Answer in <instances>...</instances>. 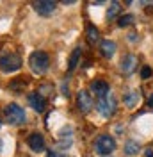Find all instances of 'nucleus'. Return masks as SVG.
Instances as JSON below:
<instances>
[{"label": "nucleus", "instance_id": "f257e3e1", "mask_svg": "<svg viewBox=\"0 0 153 157\" xmlns=\"http://www.w3.org/2000/svg\"><path fill=\"white\" fill-rule=\"evenodd\" d=\"M29 66L36 75L45 73L48 70V66H50V57H48V54L47 52H41V50L32 52L30 57H29Z\"/></svg>", "mask_w": 153, "mask_h": 157}, {"label": "nucleus", "instance_id": "f03ea898", "mask_svg": "<svg viewBox=\"0 0 153 157\" xmlns=\"http://www.w3.org/2000/svg\"><path fill=\"white\" fill-rule=\"evenodd\" d=\"M4 114H6L7 123H11V125H21L27 120L25 109L21 105H18V104H7L6 109H4Z\"/></svg>", "mask_w": 153, "mask_h": 157}, {"label": "nucleus", "instance_id": "7ed1b4c3", "mask_svg": "<svg viewBox=\"0 0 153 157\" xmlns=\"http://www.w3.org/2000/svg\"><path fill=\"white\" fill-rule=\"evenodd\" d=\"M20 66H21V57H20L18 54H14V52H4L0 56V70L4 73H13V71L20 70Z\"/></svg>", "mask_w": 153, "mask_h": 157}, {"label": "nucleus", "instance_id": "20e7f679", "mask_svg": "<svg viewBox=\"0 0 153 157\" xmlns=\"http://www.w3.org/2000/svg\"><path fill=\"white\" fill-rule=\"evenodd\" d=\"M114 150H116V141H114L112 136L102 134V136L96 137V141H95V152L96 154H100V155H103V157H109Z\"/></svg>", "mask_w": 153, "mask_h": 157}, {"label": "nucleus", "instance_id": "39448f33", "mask_svg": "<svg viewBox=\"0 0 153 157\" xmlns=\"http://www.w3.org/2000/svg\"><path fill=\"white\" fill-rule=\"evenodd\" d=\"M116 109H118V102H116V98L112 95L98 98V102H96V111L103 118H112L116 113Z\"/></svg>", "mask_w": 153, "mask_h": 157}, {"label": "nucleus", "instance_id": "423d86ee", "mask_svg": "<svg viewBox=\"0 0 153 157\" xmlns=\"http://www.w3.org/2000/svg\"><path fill=\"white\" fill-rule=\"evenodd\" d=\"M34 11L38 13L39 16H52L55 13V7L57 4L55 2H50V0H39V2H34L32 4Z\"/></svg>", "mask_w": 153, "mask_h": 157}, {"label": "nucleus", "instance_id": "0eeeda50", "mask_svg": "<svg viewBox=\"0 0 153 157\" xmlns=\"http://www.w3.org/2000/svg\"><path fill=\"white\" fill-rule=\"evenodd\" d=\"M76 105L80 109V113H89L93 105H95V102H93V97H91V93L89 91H78V95H76Z\"/></svg>", "mask_w": 153, "mask_h": 157}, {"label": "nucleus", "instance_id": "6e6552de", "mask_svg": "<svg viewBox=\"0 0 153 157\" xmlns=\"http://www.w3.org/2000/svg\"><path fill=\"white\" fill-rule=\"evenodd\" d=\"M89 89H91V93H95V97H98V98H103V97H107V95H110V86H109V82L102 80V78L93 80V82L89 84Z\"/></svg>", "mask_w": 153, "mask_h": 157}, {"label": "nucleus", "instance_id": "1a4fd4ad", "mask_svg": "<svg viewBox=\"0 0 153 157\" xmlns=\"http://www.w3.org/2000/svg\"><path fill=\"white\" fill-rule=\"evenodd\" d=\"M29 104H30V107L34 109L36 113H43L45 107H47V98L43 97L39 91H34V93H30L29 95Z\"/></svg>", "mask_w": 153, "mask_h": 157}, {"label": "nucleus", "instance_id": "9d476101", "mask_svg": "<svg viewBox=\"0 0 153 157\" xmlns=\"http://www.w3.org/2000/svg\"><path fill=\"white\" fill-rule=\"evenodd\" d=\"M27 145L30 147L32 152H43V150H45V137L41 136L39 132H34V134H30L29 136Z\"/></svg>", "mask_w": 153, "mask_h": 157}, {"label": "nucleus", "instance_id": "9b49d317", "mask_svg": "<svg viewBox=\"0 0 153 157\" xmlns=\"http://www.w3.org/2000/svg\"><path fill=\"white\" fill-rule=\"evenodd\" d=\"M119 68H121L123 73H132L137 68V57H135L134 54H126L121 59V63H119Z\"/></svg>", "mask_w": 153, "mask_h": 157}, {"label": "nucleus", "instance_id": "f8f14e48", "mask_svg": "<svg viewBox=\"0 0 153 157\" xmlns=\"http://www.w3.org/2000/svg\"><path fill=\"white\" fill-rule=\"evenodd\" d=\"M116 50H118V47H116V43L112 41V39H103V41L100 43V52H102V56L107 57V59L114 57Z\"/></svg>", "mask_w": 153, "mask_h": 157}, {"label": "nucleus", "instance_id": "ddd939ff", "mask_svg": "<svg viewBox=\"0 0 153 157\" xmlns=\"http://www.w3.org/2000/svg\"><path fill=\"white\" fill-rule=\"evenodd\" d=\"M139 100H141V93H139V91H128V93H126V95H125L123 97V102H125V105H126V107H135V105H137V104H139Z\"/></svg>", "mask_w": 153, "mask_h": 157}, {"label": "nucleus", "instance_id": "4468645a", "mask_svg": "<svg viewBox=\"0 0 153 157\" xmlns=\"http://www.w3.org/2000/svg\"><path fill=\"white\" fill-rule=\"evenodd\" d=\"M123 152H125V155L134 157V155H137V154L141 152V145H139L137 141H134V139H130V141H126V143H125Z\"/></svg>", "mask_w": 153, "mask_h": 157}, {"label": "nucleus", "instance_id": "2eb2a0df", "mask_svg": "<svg viewBox=\"0 0 153 157\" xmlns=\"http://www.w3.org/2000/svg\"><path fill=\"white\" fill-rule=\"evenodd\" d=\"M80 54H82V48H75L73 50V54L69 56V64H68V70H69V71H73V70L76 68L78 59H80Z\"/></svg>", "mask_w": 153, "mask_h": 157}, {"label": "nucleus", "instance_id": "dca6fc26", "mask_svg": "<svg viewBox=\"0 0 153 157\" xmlns=\"http://www.w3.org/2000/svg\"><path fill=\"white\" fill-rule=\"evenodd\" d=\"M98 38H100L98 29H96L95 25H87V39H89V43H95V41H98Z\"/></svg>", "mask_w": 153, "mask_h": 157}, {"label": "nucleus", "instance_id": "f3484780", "mask_svg": "<svg viewBox=\"0 0 153 157\" xmlns=\"http://www.w3.org/2000/svg\"><path fill=\"white\" fill-rule=\"evenodd\" d=\"M119 9H121V7H119V4H118V2H112V4H110V7L107 9V20L116 18V14L119 13Z\"/></svg>", "mask_w": 153, "mask_h": 157}, {"label": "nucleus", "instance_id": "a211bd4d", "mask_svg": "<svg viewBox=\"0 0 153 157\" xmlns=\"http://www.w3.org/2000/svg\"><path fill=\"white\" fill-rule=\"evenodd\" d=\"M134 14H123V16H119V21H118V25L119 27H128L130 23H134Z\"/></svg>", "mask_w": 153, "mask_h": 157}, {"label": "nucleus", "instance_id": "6ab92c4d", "mask_svg": "<svg viewBox=\"0 0 153 157\" xmlns=\"http://www.w3.org/2000/svg\"><path fill=\"white\" fill-rule=\"evenodd\" d=\"M150 75H151V70L148 68V66H144L143 71H141V77H143V78H148Z\"/></svg>", "mask_w": 153, "mask_h": 157}, {"label": "nucleus", "instance_id": "aec40b11", "mask_svg": "<svg viewBox=\"0 0 153 157\" xmlns=\"http://www.w3.org/2000/svg\"><path fill=\"white\" fill-rule=\"evenodd\" d=\"M48 157H66V155H61V154L54 152V150H48Z\"/></svg>", "mask_w": 153, "mask_h": 157}, {"label": "nucleus", "instance_id": "412c9836", "mask_svg": "<svg viewBox=\"0 0 153 157\" xmlns=\"http://www.w3.org/2000/svg\"><path fill=\"white\" fill-rule=\"evenodd\" d=\"M144 154H146V157H153V150H151V148H146V150H144Z\"/></svg>", "mask_w": 153, "mask_h": 157}, {"label": "nucleus", "instance_id": "4be33fe9", "mask_svg": "<svg viewBox=\"0 0 153 157\" xmlns=\"http://www.w3.org/2000/svg\"><path fill=\"white\" fill-rule=\"evenodd\" d=\"M128 39H130V41H135V39H137V34H135V32L128 34Z\"/></svg>", "mask_w": 153, "mask_h": 157}, {"label": "nucleus", "instance_id": "5701e85b", "mask_svg": "<svg viewBox=\"0 0 153 157\" xmlns=\"http://www.w3.org/2000/svg\"><path fill=\"white\" fill-rule=\"evenodd\" d=\"M148 105H150V107H153V95L148 98Z\"/></svg>", "mask_w": 153, "mask_h": 157}, {"label": "nucleus", "instance_id": "b1692460", "mask_svg": "<svg viewBox=\"0 0 153 157\" xmlns=\"http://www.w3.org/2000/svg\"><path fill=\"white\" fill-rule=\"evenodd\" d=\"M2 148H4V141H2V137H0V152H2Z\"/></svg>", "mask_w": 153, "mask_h": 157}, {"label": "nucleus", "instance_id": "393cba45", "mask_svg": "<svg viewBox=\"0 0 153 157\" xmlns=\"http://www.w3.org/2000/svg\"><path fill=\"white\" fill-rule=\"evenodd\" d=\"M0 127H2V118H0Z\"/></svg>", "mask_w": 153, "mask_h": 157}]
</instances>
